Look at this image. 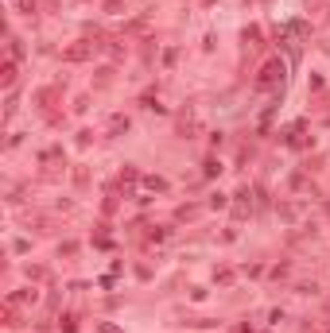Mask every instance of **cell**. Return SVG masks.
<instances>
[{
    "label": "cell",
    "instance_id": "obj_1",
    "mask_svg": "<svg viewBox=\"0 0 330 333\" xmlns=\"http://www.w3.org/2000/svg\"><path fill=\"white\" fill-rule=\"evenodd\" d=\"M280 82H283V62H268L257 78V89H272V86H280Z\"/></svg>",
    "mask_w": 330,
    "mask_h": 333
},
{
    "label": "cell",
    "instance_id": "obj_2",
    "mask_svg": "<svg viewBox=\"0 0 330 333\" xmlns=\"http://www.w3.org/2000/svg\"><path fill=\"white\" fill-rule=\"evenodd\" d=\"M66 58H70V62H82V58H90V47H70V50H66Z\"/></svg>",
    "mask_w": 330,
    "mask_h": 333
},
{
    "label": "cell",
    "instance_id": "obj_3",
    "mask_svg": "<svg viewBox=\"0 0 330 333\" xmlns=\"http://www.w3.org/2000/svg\"><path fill=\"white\" fill-rule=\"evenodd\" d=\"M109 128H113V132H128V116H113Z\"/></svg>",
    "mask_w": 330,
    "mask_h": 333
},
{
    "label": "cell",
    "instance_id": "obj_4",
    "mask_svg": "<svg viewBox=\"0 0 330 333\" xmlns=\"http://www.w3.org/2000/svg\"><path fill=\"white\" fill-rule=\"evenodd\" d=\"M58 326H62V333H74V330H78V322H74V314H66V318L58 322Z\"/></svg>",
    "mask_w": 330,
    "mask_h": 333
},
{
    "label": "cell",
    "instance_id": "obj_5",
    "mask_svg": "<svg viewBox=\"0 0 330 333\" xmlns=\"http://www.w3.org/2000/svg\"><path fill=\"white\" fill-rule=\"evenodd\" d=\"M12 82H16V66L8 62V66H4V86H12Z\"/></svg>",
    "mask_w": 330,
    "mask_h": 333
},
{
    "label": "cell",
    "instance_id": "obj_6",
    "mask_svg": "<svg viewBox=\"0 0 330 333\" xmlns=\"http://www.w3.org/2000/svg\"><path fill=\"white\" fill-rule=\"evenodd\" d=\"M97 333H120V330H117V326H101Z\"/></svg>",
    "mask_w": 330,
    "mask_h": 333
}]
</instances>
